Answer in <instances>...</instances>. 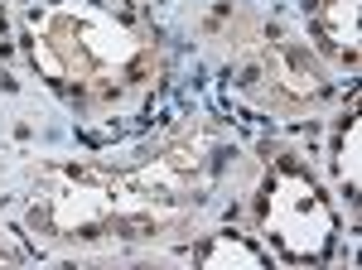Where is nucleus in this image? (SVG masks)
Returning a JSON list of instances; mask_svg holds the SVG:
<instances>
[{"mask_svg":"<svg viewBox=\"0 0 362 270\" xmlns=\"http://www.w3.org/2000/svg\"><path fill=\"white\" fill-rule=\"evenodd\" d=\"M266 78H271V92L285 97V102H314L324 92L319 58L309 54L305 44H290V39H280V44L266 49Z\"/></svg>","mask_w":362,"mask_h":270,"instance_id":"39448f33","label":"nucleus"},{"mask_svg":"<svg viewBox=\"0 0 362 270\" xmlns=\"http://www.w3.org/2000/svg\"><path fill=\"white\" fill-rule=\"evenodd\" d=\"M0 256H15V251H0Z\"/></svg>","mask_w":362,"mask_h":270,"instance_id":"1a4fd4ad","label":"nucleus"},{"mask_svg":"<svg viewBox=\"0 0 362 270\" xmlns=\"http://www.w3.org/2000/svg\"><path fill=\"white\" fill-rule=\"evenodd\" d=\"M358 150H362V126L348 121V131L338 140V179L348 184V193H358Z\"/></svg>","mask_w":362,"mask_h":270,"instance_id":"6e6552de","label":"nucleus"},{"mask_svg":"<svg viewBox=\"0 0 362 270\" xmlns=\"http://www.w3.org/2000/svg\"><path fill=\"white\" fill-rule=\"evenodd\" d=\"M126 189L87 169H49L29 203V227L44 237H102L116 232Z\"/></svg>","mask_w":362,"mask_h":270,"instance_id":"f03ea898","label":"nucleus"},{"mask_svg":"<svg viewBox=\"0 0 362 270\" xmlns=\"http://www.w3.org/2000/svg\"><path fill=\"white\" fill-rule=\"evenodd\" d=\"M198 266L208 270H223V266H242V270H261L266 261H261V251L247 242H237L232 232H223V237H213V242L203 246V256H198Z\"/></svg>","mask_w":362,"mask_h":270,"instance_id":"0eeeda50","label":"nucleus"},{"mask_svg":"<svg viewBox=\"0 0 362 270\" xmlns=\"http://www.w3.org/2000/svg\"><path fill=\"white\" fill-rule=\"evenodd\" d=\"M208 164H213V140L208 131H184L169 140L150 164L131 169L121 184L145 198H165V203H194L198 189L208 184Z\"/></svg>","mask_w":362,"mask_h":270,"instance_id":"20e7f679","label":"nucleus"},{"mask_svg":"<svg viewBox=\"0 0 362 270\" xmlns=\"http://www.w3.org/2000/svg\"><path fill=\"white\" fill-rule=\"evenodd\" d=\"M29 29L54 54L63 82H83V87L126 78L145 54L136 29L121 25L107 10H97V5H83V0H63V5H49V10H34Z\"/></svg>","mask_w":362,"mask_h":270,"instance_id":"f257e3e1","label":"nucleus"},{"mask_svg":"<svg viewBox=\"0 0 362 270\" xmlns=\"http://www.w3.org/2000/svg\"><path fill=\"white\" fill-rule=\"evenodd\" d=\"M266 237L280 246L285 261H319L334 242V213L324 203L319 184L300 169H276L261 203Z\"/></svg>","mask_w":362,"mask_h":270,"instance_id":"7ed1b4c3","label":"nucleus"},{"mask_svg":"<svg viewBox=\"0 0 362 270\" xmlns=\"http://www.w3.org/2000/svg\"><path fill=\"white\" fill-rule=\"evenodd\" d=\"M309 10L334 54H358V0H309Z\"/></svg>","mask_w":362,"mask_h":270,"instance_id":"423d86ee","label":"nucleus"}]
</instances>
